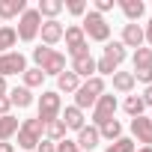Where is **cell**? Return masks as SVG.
Segmentation results:
<instances>
[{"label": "cell", "instance_id": "6da1fadb", "mask_svg": "<svg viewBox=\"0 0 152 152\" xmlns=\"http://www.w3.org/2000/svg\"><path fill=\"white\" fill-rule=\"evenodd\" d=\"M99 96H104V78H90L78 87V93H75V107L78 110H87V107H96Z\"/></svg>", "mask_w": 152, "mask_h": 152}, {"label": "cell", "instance_id": "7a4b0ae2", "mask_svg": "<svg viewBox=\"0 0 152 152\" xmlns=\"http://www.w3.org/2000/svg\"><path fill=\"white\" fill-rule=\"evenodd\" d=\"M33 60H36V69H42L45 75H63L66 72V54H60L54 48H33Z\"/></svg>", "mask_w": 152, "mask_h": 152}, {"label": "cell", "instance_id": "3957f363", "mask_svg": "<svg viewBox=\"0 0 152 152\" xmlns=\"http://www.w3.org/2000/svg\"><path fill=\"white\" fill-rule=\"evenodd\" d=\"M81 30H84V36L93 39V42H107V39H110V24H107L104 15H99V12H87Z\"/></svg>", "mask_w": 152, "mask_h": 152}, {"label": "cell", "instance_id": "277c9868", "mask_svg": "<svg viewBox=\"0 0 152 152\" xmlns=\"http://www.w3.org/2000/svg\"><path fill=\"white\" fill-rule=\"evenodd\" d=\"M42 131H45V122L36 116V119H24L21 128H18V146L21 149H36L39 140H42Z\"/></svg>", "mask_w": 152, "mask_h": 152}, {"label": "cell", "instance_id": "5b68a950", "mask_svg": "<svg viewBox=\"0 0 152 152\" xmlns=\"http://www.w3.org/2000/svg\"><path fill=\"white\" fill-rule=\"evenodd\" d=\"M39 30H42V15H39V9H24V15L18 18V39L21 42H33L36 36H39Z\"/></svg>", "mask_w": 152, "mask_h": 152}, {"label": "cell", "instance_id": "8992f818", "mask_svg": "<svg viewBox=\"0 0 152 152\" xmlns=\"http://www.w3.org/2000/svg\"><path fill=\"white\" fill-rule=\"evenodd\" d=\"M60 110H63L60 93H57V90H48V93H42V99H39V119L48 125V122L60 119Z\"/></svg>", "mask_w": 152, "mask_h": 152}, {"label": "cell", "instance_id": "52a82bcc", "mask_svg": "<svg viewBox=\"0 0 152 152\" xmlns=\"http://www.w3.org/2000/svg\"><path fill=\"white\" fill-rule=\"evenodd\" d=\"M63 39H66V45H69V54H72V60H78V57H87V54H90V45H87V36H84V30H81L78 24H72V27H66Z\"/></svg>", "mask_w": 152, "mask_h": 152}, {"label": "cell", "instance_id": "ba28073f", "mask_svg": "<svg viewBox=\"0 0 152 152\" xmlns=\"http://www.w3.org/2000/svg\"><path fill=\"white\" fill-rule=\"evenodd\" d=\"M113 113H116V96H110V93L99 96V102H96V107H93V122H96V128L104 125V122H110Z\"/></svg>", "mask_w": 152, "mask_h": 152}, {"label": "cell", "instance_id": "9c48e42d", "mask_svg": "<svg viewBox=\"0 0 152 152\" xmlns=\"http://www.w3.org/2000/svg\"><path fill=\"white\" fill-rule=\"evenodd\" d=\"M27 72V60L21 51H9V54H0V78L6 75H24Z\"/></svg>", "mask_w": 152, "mask_h": 152}, {"label": "cell", "instance_id": "30bf717a", "mask_svg": "<svg viewBox=\"0 0 152 152\" xmlns=\"http://www.w3.org/2000/svg\"><path fill=\"white\" fill-rule=\"evenodd\" d=\"M131 134L137 137V143L152 146V119L149 116H134L131 119Z\"/></svg>", "mask_w": 152, "mask_h": 152}, {"label": "cell", "instance_id": "8fae6325", "mask_svg": "<svg viewBox=\"0 0 152 152\" xmlns=\"http://www.w3.org/2000/svg\"><path fill=\"white\" fill-rule=\"evenodd\" d=\"M39 33H42V42H45V48H51V45H57V42L63 39V33H66V27H63L60 21H45Z\"/></svg>", "mask_w": 152, "mask_h": 152}, {"label": "cell", "instance_id": "7c38bea8", "mask_svg": "<svg viewBox=\"0 0 152 152\" xmlns=\"http://www.w3.org/2000/svg\"><path fill=\"white\" fill-rule=\"evenodd\" d=\"M99 128H93V125H84L81 131H78V140H75V143H78V149L81 152H87V149H96L99 146Z\"/></svg>", "mask_w": 152, "mask_h": 152}, {"label": "cell", "instance_id": "4fadbf2b", "mask_svg": "<svg viewBox=\"0 0 152 152\" xmlns=\"http://www.w3.org/2000/svg\"><path fill=\"white\" fill-rule=\"evenodd\" d=\"M125 48H143V30H140V24H125L122 27V39H119Z\"/></svg>", "mask_w": 152, "mask_h": 152}, {"label": "cell", "instance_id": "5bb4252c", "mask_svg": "<svg viewBox=\"0 0 152 152\" xmlns=\"http://www.w3.org/2000/svg\"><path fill=\"white\" fill-rule=\"evenodd\" d=\"M72 72L78 75V78H96V60L87 54V57H78V60H72Z\"/></svg>", "mask_w": 152, "mask_h": 152}, {"label": "cell", "instance_id": "9a60e30c", "mask_svg": "<svg viewBox=\"0 0 152 152\" xmlns=\"http://www.w3.org/2000/svg\"><path fill=\"white\" fill-rule=\"evenodd\" d=\"M27 9V0H0V18H21Z\"/></svg>", "mask_w": 152, "mask_h": 152}, {"label": "cell", "instance_id": "2e32d148", "mask_svg": "<svg viewBox=\"0 0 152 152\" xmlns=\"http://www.w3.org/2000/svg\"><path fill=\"white\" fill-rule=\"evenodd\" d=\"M78 87H81V78H78L72 69L63 72V75H57V90H60V93H78Z\"/></svg>", "mask_w": 152, "mask_h": 152}, {"label": "cell", "instance_id": "e0dca14e", "mask_svg": "<svg viewBox=\"0 0 152 152\" xmlns=\"http://www.w3.org/2000/svg\"><path fill=\"white\" fill-rule=\"evenodd\" d=\"M119 9L125 12V18L134 24L143 12H146V6H143V0H119Z\"/></svg>", "mask_w": 152, "mask_h": 152}, {"label": "cell", "instance_id": "ac0fdd59", "mask_svg": "<svg viewBox=\"0 0 152 152\" xmlns=\"http://www.w3.org/2000/svg\"><path fill=\"white\" fill-rule=\"evenodd\" d=\"M18 119L9 113V116H0V143H9V137L12 134H18Z\"/></svg>", "mask_w": 152, "mask_h": 152}, {"label": "cell", "instance_id": "d6986e66", "mask_svg": "<svg viewBox=\"0 0 152 152\" xmlns=\"http://www.w3.org/2000/svg\"><path fill=\"white\" fill-rule=\"evenodd\" d=\"M39 15H48V21H57V15L66 9L63 6V0H39Z\"/></svg>", "mask_w": 152, "mask_h": 152}, {"label": "cell", "instance_id": "ffe728a7", "mask_svg": "<svg viewBox=\"0 0 152 152\" xmlns=\"http://www.w3.org/2000/svg\"><path fill=\"white\" fill-rule=\"evenodd\" d=\"M134 75L131 72H113V90L116 93H131L134 90Z\"/></svg>", "mask_w": 152, "mask_h": 152}, {"label": "cell", "instance_id": "44dd1931", "mask_svg": "<svg viewBox=\"0 0 152 152\" xmlns=\"http://www.w3.org/2000/svg\"><path fill=\"white\" fill-rule=\"evenodd\" d=\"M63 125H66V128H75V131H81V128H84V110H78V107H66V113H63Z\"/></svg>", "mask_w": 152, "mask_h": 152}, {"label": "cell", "instance_id": "7402d4cb", "mask_svg": "<svg viewBox=\"0 0 152 152\" xmlns=\"http://www.w3.org/2000/svg\"><path fill=\"white\" fill-rule=\"evenodd\" d=\"M9 102H12L15 107H30V104H33V96H30L27 87H15V90H9Z\"/></svg>", "mask_w": 152, "mask_h": 152}, {"label": "cell", "instance_id": "603a6c76", "mask_svg": "<svg viewBox=\"0 0 152 152\" xmlns=\"http://www.w3.org/2000/svg\"><path fill=\"white\" fill-rule=\"evenodd\" d=\"M15 42H18L15 27H0V54H9L15 48Z\"/></svg>", "mask_w": 152, "mask_h": 152}, {"label": "cell", "instance_id": "cb8c5ba5", "mask_svg": "<svg viewBox=\"0 0 152 152\" xmlns=\"http://www.w3.org/2000/svg\"><path fill=\"white\" fill-rule=\"evenodd\" d=\"M104 60H110V63L119 66V63L125 60V45H122V42H107V45H104Z\"/></svg>", "mask_w": 152, "mask_h": 152}, {"label": "cell", "instance_id": "d4e9b609", "mask_svg": "<svg viewBox=\"0 0 152 152\" xmlns=\"http://www.w3.org/2000/svg\"><path fill=\"white\" fill-rule=\"evenodd\" d=\"M66 125H63V119H54V122H48L45 125V134H48V140L51 143H60V140H66Z\"/></svg>", "mask_w": 152, "mask_h": 152}, {"label": "cell", "instance_id": "484cf974", "mask_svg": "<svg viewBox=\"0 0 152 152\" xmlns=\"http://www.w3.org/2000/svg\"><path fill=\"white\" fill-rule=\"evenodd\" d=\"M99 137H107V140H119V137H122V125H119V119H110V122L99 125Z\"/></svg>", "mask_w": 152, "mask_h": 152}, {"label": "cell", "instance_id": "4316f807", "mask_svg": "<svg viewBox=\"0 0 152 152\" xmlns=\"http://www.w3.org/2000/svg\"><path fill=\"white\" fill-rule=\"evenodd\" d=\"M131 63H134V72L137 69H149L152 66V48H137L134 57H131Z\"/></svg>", "mask_w": 152, "mask_h": 152}, {"label": "cell", "instance_id": "83f0119b", "mask_svg": "<svg viewBox=\"0 0 152 152\" xmlns=\"http://www.w3.org/2000/svg\"><path fill=\"white\" fill-rule=\"evenodd\" d=\"M122 107H125V113L134 119V116H143V107H146V104H143V99H140V96H128Z\"/></svg>", "mask_w": 152, "mask_h": 152}, {"label": "cell", "instance_id": "f1b7e54d", "mask_svg": "<svg viewBox=\"0 0 152 152\" xmlns=\"http://www.w3.org/2000/svg\"><path fill=\"white\" fill-rule=\"evenodd\" d=\"M42 81H45V72L42 69H27L24 72V87L30 90V87H42Z\"/></svg>", "mask_w": 152, "mask_h": 152}, {"label": "cell", "instance_id": "f546056e", "mask_svg": "<svg viewBox=\"0 0 152 152\" xmlns=\"http://www.w3.org/2000/svg\"><path fill=\"white\" fill-rule=\"evenodd\" d=\"M107 152H134V140L119 137V140H113V143L107 146Z\"/></svg>", "mask_w": 152, "mask_h": 152}, {"label": "cell", "instance_id": "4dcf8cb0", "mask_svg": "<svg viewBox=\"0 0 152 152\" xmlns=\"http://www.w3.org/2000/svg\"><path fill=\"white\" fill-rule=\"evenodd\" d=\"M72 15H87V0H69V3H63Z\"/></svg>", "mask_w": 152, "mask_h": 152}, {"label": "cell", "instance_id": "1f68e13d", "mask_svg": "<svg viewBox=\"0 0 152 152\" xmlns=\"http://www.w3.org/2000/svg\"><path fill=\"white\" fill-rule=\"evenodd\" d=\"M96 72H99V78H102V75H113L116 72V63H110V60H96Z\"/></svg>", "mask_w": 152, "mask_h": 152}, {"label": "cell", "instance_id": "d6a6232c", "mask_svg": "<svg viewBox=\"0 0 152 152\" xmlns=\"http://www.w3.org/2000/svg\"><path fill=\"white\" fill-rule=\"evenodd\" d=\"M131 75H134V81H140V84H146V87L152 84V66H149V69H137V72H131Z\"/></svg>", "mask_w": 152, "mask_h": 152}, {"label": "cell", "instance_id": "836d02e7", "mask_svg": "<svg viewBox=\"0 0 152 152\" xmlns=\"http://www.w3.org/2000/svg\"><path fill=\"white\" fill-rule=\"evenodd\" d=\"M57 152H81V149H78L75 140H60V143H57Z\"/></svg>", "mask_w": 152, "mask_h": 152}, {"label": "cell", "instance_id": "e575fe53", "mask_svg": "<svg viewBox=\"0 0 152 152\" xmlns=\"http://www.w3.org/2000/svg\"><path fill=\"white\" fill-rule=\"evenodd\" d=\"M113 9V0H96V12L102 15V12H110Z\"/></svg>", "mask_w": 152, "mask_h": 152}, {"label": "cell", "instance_id": "d590c367", "mask_svg": "<svg viewBox=\"0 0 152 152\" xmlns=\"http://www.w3.org/2000/svg\"><path fill=\"white\" fill-rule=\"evenodd\" d=\"M36 152H57V143H51V140H39Z\"/></svg>", "mask_w": 152, "mask_h": 152}, {"label": "cell", "instance_id": "8d00e7d4", "mask_svg": "<svg viewBox=\"0 0 152 152\" xmlns=\"http://www.w3.org/2000/svg\"><path fill=\"white\" fill-rule=\"evenodd\" d=\"M9 107H12L9 96H0V116H9Z\"/></svg>", "mask_w": 152, "mask_h": 152}, {"label": "cell", "instance_id": "74e56055", "mask_svg": "<svg viewBox=\"0 0 152 152\" xmlns=\"http://www.w3.org/2000/svg\"><path fill=\"white\" fill-rule=\"evenodd\" d=\"M140 99H143V104H146V107H152V84L143 90V96H140Z\"/></svg>", "mask_w": 152, "mask_h": 152}, {"label": "cell", "instance_id": "f35d334b", "mask_svg": "<svg viewBox=\"0 0 152 152\" xmlns=\"http://www.w3.org/2000/svg\"><path fill=\"white\" fill-rule=\"evenodd\" d=\"M143 39L152 45V18H149V24H146V30H143Z\"/></svg>", "mask_w": 152, "mask_h": 152}, {"label": "cell", "instance_id": "ab89813d", "mask_svg": "<svg viewBox=\"0 0 152 152\" xmlns=\"http://www.w3.org/2000/svg\"><path fill=\"white\" fill-rule=\"evenodd\" d=\"M0 152H15V146L12 143H0Z\"/></svg>", "mask_w": 152, "mask_h": 152}, {"label": "cell", "instance_id": "60d3db41", "mask_svg": "<svg viewBox=\"0 0 152 152\" xmlns=\"http://www.w3.org/2000/svg\"><path fill=\"white\" fill-rule=\"evenodd\" d=\"M9 90H6V78H0V96H6Z\"/></svg>", "mask_w": 152, "mask_h": 152}, {"label": "cell", "instance_id": "b9f144b4", "mask_svg": "<svg viewBox=\"0 0 152 152\" xmlns=\"http://www.w3.org/2000/svg\"><path fill=\"white\" fill-rule=\"evenodd\" d=\"M134 152H152V146H143V149H134Z\"/></svg>", "mask_w": 152, "mask_h": 152}, {"label": "cell", "instance_id": "7bdbcfd3", "mask_svg": "<svg viewBox=\"0 0 152 152\" xmlns=\"http://www.w3.org/2000/svg\"><path fill=\"white\" fill-rule=\"evenodd\" d=\"M149 119H152V116H149Z\"/></svg>", "mask_w": 152, "mask_h": 152}]
</instances>
